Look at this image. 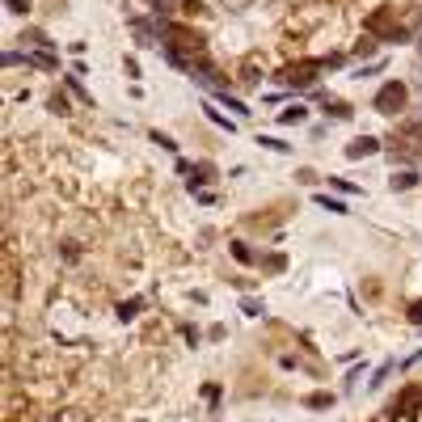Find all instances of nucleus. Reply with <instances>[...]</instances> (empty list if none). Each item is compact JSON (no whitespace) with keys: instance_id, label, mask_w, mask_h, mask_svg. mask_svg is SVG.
Masks as SVG:
<instances>
[{"instance_id":"nucleus-1","label":"nucleus","mask_w":422,"mask_h":422,"mask_svg":"<svg viewBox=\"0 0 422 422\" xmlns=\"http://www.w3.org/2000/svg\"><path fill=\"white\" fill-rule=\"evenodd\" d=\"M405 97H410V89H405L401 81H389V85H385V89L376 93L372 110H376V115H389V119H393V115L401 110V106H405Z\"/></svg>"},{"instance_id":"nucleus-2","label":"nucleus","mask_w":422,"mask_h":422,"mask_svg":"<svg viewBox=\"0 0 422 422\" xmlns=\"http://www.w3.org/2000/svg\"><path fill=\"white\" fill-rule=\"evenodd\" d=\"M334 64H338V56H330V60H304V64L283 68V81H287V85H312L316 72H321V68H334Z\"/></svg>"},{"instance_id":"nucleus-3","label":"nucleus","mask_w":422,"mask_h":422,"mask_svg":"<svg viewBox=\"0 0 422 422\" xmlns=\"http://www.w3.org/2000/svg\"><path fill=\"white\" fill-rule=\"evenodd\" d=\"M376 152H380V140H376V135H359V140L346 144V156H351V161H363V156H376Z\"/></svg>"},{"instance_id":"nucleus-4","label":"nucleus","mask_w":422,"mask_h":422,"mask_svg":"<svg viewBox=\"0 0 422 422\" xmlns=\"http://www.w3.org/2000/svg\"><path fill=\"white\" fill-rule=\"evenodd\" d=\"M26 64H30V68H47V72L60 68V60L51 56V51H34V56H26Z\"/></svg>"},{"instance_id":"nucleus-5","label":"nucleus","mask_w":422,"mask_h":422,"mask_svg":"<svg viewBox=\"0 0 422 422\" xmlns=\"http://www.w3.org/2000/svg\"><path fill=\"white\" fill-rule=\"evenodd\" d=\"M414 410H418V389H405V393H401V401H397V410H393V414H401V418H414Z\"/></svg>"},{"instance_id":"nucleus-6","label":"nucleus","mask_w":422,"mask_h":422,"mask_svg":"<svg viewBox=\"0 0 422 422\" xmlns=\"http://www.w3.org/2000/svg\"><path fill=\"white\" fill-rule=\"evenodd\" d=\"M389 186H393V190H414V186H418V174L401 169V174H393V178H389Z\"/></svg>"},{"instance_id":"nucleus-7","label":"nucleus","mask_w":422,"mask_h":422,"mask_svg":"<svg viewBox=\"0 0 422 422\" xmlns=\"http://www.w3.org/2000/svg\"><path fill=\"white\" fill-rule=\"evenodd\" d=\"M312 203H316V207H326V211H334V216H346V203H342V199H330V194H316Z\"/></svg>"},{"instance_id":"nucleus-8","label":"nucleus","mask_w":422,"mask_h":422,"mask_svg":"<svg viewBox=\"0 0 422 422\" xmlns=\"http://www.w3.org/2000/svg\"><path fill=\"white\" fill-rule=\"evenodd\" d=\"M304 119H308V110H304V106H287V110L279 115V123H287V127H292V123H304Z\"/></svg>"},{"instance_id":"nucleus-9","label":"nucleus","mask_w":422,"mask_h":422,"mask_svg":"<svg viewBox=\"0 0 422 422\" xmlns=\"http://www.w3.org/2000/svg\"><path fill=\"white\" fill-rule=\"evenodd\" d=\"M203 110H207V119L216 123V127H224V131H237V123H233V119H224V115L216 110V106H203Z\"/></svg>"},{"instance_id":"nucleus-10","label":"nucleus","mask_w":422,"mask_h":422,"mask_svg":"<svg viewBox=\"0 0 422 422\" xmlns=\"http://www.w3.org/2000/svg\"><path fill=\"white\" fill-rule=\"evenodd\" d=\"M115 312H119V321H135V312H140V300H123Z\"/></svg>"},{"instance_id":"nucleus-11","label":"nucleus","mask_w":422,"mask_h":422,"mask_svg":"<svg viewBox=\"0 0 422 422\" xmlns=\"http://www.w3.org/2000/svg\"><path fill=\"white\" fill-rule=\"evenodd\" d=\"M216 97H220V101L228 106V110H237V115H249V106H245V101H237V97H228V89H220Z\"/></svg>"},{"instance_id":"nucleus-12","label":"nucleus","mask_w":422,"mask_h":422,"mask_svg":"<svg viewBox=\"0 0 422 422\" xmlns=\"http://www.w3.org/2000/svg\"><path fill=\"white\" fill-rule=\"evenodd\" d=\"M330 401H334L330 393H312V397H304V405H308V410H326Z\"/></svg>"},{"instance_id":"nucleus-13","label":"nucleus","mask_w":422,"mask_h":422,"mask_svg":"<svg viewBox=\"0 0 422 422\" xmlns=\"http://www.w3.org/2000/svg\"><path fill=\"white\" fill-rule=\"evenodd\" d=\"M258 144L271 148V152H287V148H292V144H283V140H275V135H258Z\"/></svg>"},{"instance_id":"nucleus-14","label":"nucleus","mask_w":422,"mask_h":422,"mask_svg":"<svg viewBox=\"0 0 422 422\" xmlns=\"http://www.w3.org/2000/svg\"><path fill=\"white\" fill-rule=\"evenodd\" d=\"M330 115H334L338 123H346V119H351V106H346V101H330Z\"/></svg>"},{"instance_id":"nucleus-15","label":"nucleus","mask_w":422,"mask_h":422,"mask_svg":"<svg viewBox=\"0 0 422 422\" xmlns=\"http://www.w3.org/2000/svg\"><path fill=\"white\" fill-rule=\"evenodd\" d=\"M47 106H51L56 115H68V97H64V93H51V101H47Z\"/></svg>"},{"instance_id":"nucleus-16","label":"nucleus","mask_w":422,"mask_h":422,"mask_svg":"<svg viewBox=\"0 0 422 422\" xmlns=\"http://www.w3.org/2000/svg\"><path fill=\"white\" fill-rule=\"evenodd\" d=\"M233 258H237V262H253V253H249V249H245V245H241V241H237V245H233Z\"/></svg>"},{"instance_id":"nucleus-17","label":"nucleus","mask_w":422,"mask_h":422,"mask_svg":"<svg viewBox=\"0 0 422 422\" xmlns=\"http://www.w3.org/2000/svg\"><path fill=\"white\" fill-rule=\"evenodd\" d=\"M152 144H161V148H169V152H174V148H178V144H174V140H169V135H161V131H152Z\"/></svg>"},{"instance_id":"nucleus-18","label":"nucleus","mask_w":422,"mask_h":422,"mask_svg":"<svg viewBox=\"0 0 422 422\" xmlns=\"http://www.w3.org/2000/svg\"><path fill=\"white\" fill-rule=\"evenodd\" d=\"M5 5H9V13H26V9H30V0H5Z\"/></svg>"},{"instance_id":"nucleus-19","label":"nucleus","mask_w":422,"mask_h":422,"mask_svg":"<svg viewBox=\"0 0 422 422\" xmlns=\"http://www.w3.org/2000/svg\"><path fill=\"white\" fill-rule=\"evenodd\" d=\"M410 321H414V326H422V300H418V304H410Z\"/></svg>"},{"instance_id":"nucleus-20","label":"nucleus","mask_w":422,"mask_h":422,"mask_svg":"<svg viewBox=\"0 0 422 422\" xmlns=\"http://www.w3.org/2000/svg\"><path fill=\"white\" fill-rule=\"evenodd\" d=\"M330 186H334V190H342V194H351V190H355V186H351V182H342V178H330Z\"/></svg>"},{"instance_id":"nucleus-21","label":"nucleus","mask_w":422,"mask_h":422,"mask_svg":"<svg viewBox=\"0 0 422 422\" xmlns=\"http://www.w3.org/2000/svg\"><path fill=\"white\" fill-rule=\"evenodd\" d=\"M418 51H422V42H418Z\"/></svg>"}]
</instances>
